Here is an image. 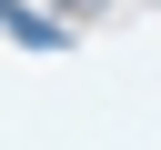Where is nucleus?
I'll return each instance as SVG.
<instances>
[{
    "instance_id": "f257e3e1",
    "label": "nucleus",
    "mask_w": 161,
    "mask_h": 150,
    "mask_svg": "<svg viewBox=\"0 0 161 150\" xmlns=\"http://www.w3.org/2000/svg\"><path fill=\"white\" fill-rule=\"evenodd\" d=\"M0 30H10L20 50H70V20H50L40 0H0Z\"/></svg>"
},
{
    "instance_id": "f03ea898",
    "label": "nucleus",
    "mask_w": 161,
    "mask_h": 150,
    "mask_svg": "<svg viewBox=\"0 0 161 150\" xmlns=\"http://www.w3.org/2000/svg\"><path fill=\"white\" fill-rule=\"evenodd\" d=\"M50 10H101V0H50Z\"/></svg>"
}]
</instances>
